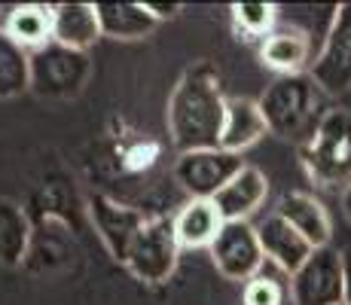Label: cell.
I'll return each mask as SVG.
<instances>
[{
    "label": "cell",
    "mask_w": 351,
    "mask_h": 305,
    "mask_svg": "<svg viewBox=\"0 0 351 305\" xmlns=\"http://www.w3.org/2000/svg\"><path fill=\"white\" fill-rule=\"evenodd\" d=\"M226 122V98L220 92V73L211 61H195L178 80L168 98V134L174 150H217Z\"/></svg>",
    "instance_id": "cell-1"
},
{
    "label": "cell",
    "mask_w": 351,
    "mask_h": 305,
    "mask_svg": "<svg viewBox=\"0 0 351 305\" xmlns=\"http://www.w3.org/2000/svg\"><path fill=\"white\" fill-rule=\"evenodd\" d=\"M330 95L312 80V73H293V77H278L260 98V110L266 119L269 132L285 141H300L306 144L321 125Z\"/></svg>",
    "instance_id": "cell-2"
},
{
    "label": "cell",
    "mask_w": 351,
    "mask_h": 305,
    "mask_svg": "<svg viewBox=\"0 0 351 305\" xmlns=\"http://www.w3.org/2000/svg\"><path fill=\"white\" fill-rule=\"evenodd\" d=\"M308 178L321 186L351 183V110L330 107L315 134L300 147Z\"/></svg>",
    "instance_id": "cell-3"
},
{
    "label": "cell",
    "mask_w": 351,
    "mask_h": 305,
    "mask_svg": "<svg viewBox=\"0 0 351 305\" xmlns=\"http://www.w3.org/2000/svg\"><path fill=\"white\" fill-rule=\"evenodd\" d=\"M92 73V61L86 52L67 49L52 40L49 46L31 52V92L37 98L64 101L83 92Z\"/></svg>",
    "instance_id": "cell-4"
},
{
    "label": "cell",
    "mask_w": 351,
    "mask_h": 305,
    "mask_svg": "<svg viewBox=\"0 0 351 305\" xmlns=\"http://www.w3.org/2000/svg\"><path fill=\"white\" fill-rule=\"evenodd\" d=\"M178 232H174V220L168 217H150L147 226L138 232L132 250L125 256V266L138 281L144 284H162L178 266Z\"/></svg>",
    "instance_id": "cell-5"
},
{
    "label": "cell",
    "mask_w": 351,
    "mask_h": 305,
    "mask_svg": "<svg viewBox=\"0 0 351 305\" xmlns=\"http://www.w3.org/2000/svg\"><path fill=\"white\" fill-rule=\"evenodd\" d=\"M346 293V266L342 250L315 247V254L302 263L300 272L290 275V300L293 305H342Z\"/></svg>",
    "instance_id": "cell-6"
},
{
    "label": "cell",
    "mask_w": 351,
    "mask_h": 305,
    "mask_svg": "<svg viewBox=\"0 0 351 305\" xmlns=\"http://www.w3.org/2000/svg\"><path fill=\"white\" fill-rule=\"evenodd\" d=\"M308 73L327 95L351 92V3H339L333 10L327 37L321 40Z\"/></svg>",
    "instance_id": "cell-7"
},
{
    "label": "cell",
    "mask_w": 351,
    "mask_h": 305,
    "mask_svg": "<svg viewBox=\"0 0 351 305\" xmlns=\"http://www.w3.org/2000/svg\"><path fill=\"white\" fill-rule=\"evenodd\" d=\"M245 168L239 153L229 150H193L180 153L174 162V180L190 199H214L235 174Z\"/></svg>",
    "instance_id": "cell-8"
},
{
    "label": "cell",
    "mask_w": 351,
    "mask_h": 305,
    "mask_svg": "<svg viewBox=\"0 0 351 305\" xmlns=\"http://www.w3.org/2000/svg\"><path fill=\"white\" fill-rule=\"evenodd\" d=\"M211 260L217 266V272L229 278V281L247 284L254 275H260L266 254H263L256 226H251L247 220L223 223V229H220L217 239L211 244Z\"/></svg>",
    "instance_id": "cell-9"
},
{
    "label": "cell",
    "mask_w": 351,
    "mask_h": 305,
    "mask_svg": "<svg viewBox=\"0 0 351 305\" xmlns=\"http://www.w3.org/2000/svg\"><path fill=\"white\" fill-rule=\"evenodd\" d=\"M89 217H92V223H95V232H98V239L104 241V247L123 263H125L128 250H132L134 239H138V232L147 226V220H150V217H144L141 211H134V208H128V205H119L110 195H101V193L89 195Z\"/></svg>",
    "instance_id": "cell-10"
},
{
    "label": "cell",
    "mask_w": 351,
    "mask_h": 305,
    "mask_svg": "<svg viewBox=\"0 0 351 305\" xmlns=\"http://www.w3.org/2000/svg\"><path fill=\"white\" fill-rule=\"evenodd\" d=\"M256 235H260L263 254H266V263H272L275 269H281L285 275H293L302 269V263L315 254V247L290 226L287 220H281L278 214H269L266 220L256 226Z\"/></svg>",
    "instance_id": "cell-11"
},
{
    "label": "cell",
    "mask_w": 351,
    "mask_h": 305,
    "mask_svg": "<svg viewBox=\"0 0 351 305\" xmlns=\"http://www.w3.org/2000/svg\"><path fill=\"white\" fill-rule=\"evenodd\" d=\"M315 43L308 37V31L300 28H281L272 31L260 46V58L266 67L278 71L281 77H293V73H308L306 67H312L315 61Z\"/></svg>",
    "instance_id": "cell-12"
},
{
    "label": "cell",
    "mask_w": 351,
    "mask_h": 305,
    "mask_svg": "<svg viewBox=\"0 0 351 305\" xmlns=\"http://www.w3.org/2000/svg\"><path fill=\"white\" fill-rule=\"evenodd\" d=\"M266 193H269L266 174L254 165H245L211 202L217 205L223 223H235V220H247L266 202Z\"/></svg>",
    "instance_id": "cell-13"
},
{
    "label": "cell",
    "mask_w": 351,
    "mask_h": 305,
    "mask_svg": "<svg viewBox=\"0 0 351 305\" xmlns=\"http://www.w3.org/2000/svg\"><path fill=\"white\" fill-rule=\"evenodd\" d=\"M275 214L281 220H287L296 232L302 235L312 247H327L330 244V235H333V223H330V214L327 208L321 205L315 195H306V193H287L285 199L278 202Z\"/></svg>",
    "instance_id": "cell-14"
},
{
    "label": "cell",
    "mask_w": 351,
    "mask_h": 305,
    "mask_svg": "<svg viewBox=\"0 0 351 305\" xmlns=\"http://www.w3.org/2000/svg\"><path fill=\"white\" fill-rule=\"evenodd\" d=\"M101 34L95 3H58L52 6V40L67 49L86 52Z\"/></svg>",
    "instance_id": "cell-15"
},
{
    "label": "cell",
    "mask_w": 351,
    "mask_h": 305,
    "mask_svg": "<svg viewBox=\"0 0 351 305\" xmlns=\"http://www.w3.org/2000/svg\"><path fill=\"white\" fill-rule=\"evenodd\" d=\"M266 132H269V125L263 119L260 101L226 98V122H223V134H220V150L241 156V150L256 144Z\"/></svg>",
    "instance_id": "cell-16"
},
{
    "label": "cell",
    "mask_w": 351,
    "mask_h": 305,
    "mask_svg": "<svg viewBox=\"0 0 351 305\" xmlns=\"http://www.w3.org/2000/svg\"><path fill=\"white\" fill-rule=\"evenodd\" d=\"M223 229V217L211 199H190L174 217V232L184 247H211Z\"/></svg>",
    "instance_id": "cell-17"
},
{
    "label": "cell",
    "mask_w": 351,
    "mask_h": 305,
    "mask_svg": "<svg viewBox=\"0 0 351 305\" xmlns=\"http://www.w3.org/2000/svg\"><path fill=\"white\" fill-rule=\"evenodd\" d=\"M101 34L113 40H141L156 28V19L147 3H95Z\"/></svg>",
    "instance_id": "cell-18"
},
{
    "label": "cell",
    "mask_w": 351,
    "mask_h": 305,
    "mask_svg": "<svg viewBox=\"0 0 351 305\" xmlns=\"http://www.w3.org/2000/svg\"><path fill=\"white\" fill-rule=\"evenodd\" d=\"M3 31L28 52L43 49V46L52 43V6H40V3L12 6Z\"/></svg>",
    "instance_id": "cell-19"
},
{
    "label": "cell",
    "mask_w": 351,
    "mask_h": 305,
    "mask_svg": "<svg viewBox=\"0 0 351 305\" xmlns=\"http://www.w3.org/2000/svg\"><path fill=\"white\" fill-rule=\"evenodd\" d=\"M31 89V52L0 28V98H16Z\"/></svg>",
    "instance_id": "cell-20"
},
{
    "label": "cell",
    "mask_w": 351,
    "mask_h": 305,
    "mask_svg": "<svg viewBox=\"0 0 351 305\" xmlns=\"http://www.w3.org/2000/svg\"><path fill=\"white\" fill-rule=\"evenodd\" d=\"M31 226L25 211L10 199H0V263L3 266H19L28 254Z\"/></svg>",
    "instance_id": "cell-21"
},
{
    "label": "cell",
    "mask_w": 351,
    "mask_h": 305,
    "mask_svg": "<svg viewBox=\"0 0 351 305\" xmlns=\"http://www.w3.org/2000/svg\"><path fill=\"white\" fill-rule=\"evenodd\" d=\"M232 22L247 37L266 40L275 31V22H278V6L275 3H232Z\"/></svg>",
    "instance_id": "cell-22"
},
{
    "label": "cell",
    "mask_w": 351,
    "mask_h": 305,
    "mask_svg": "<svg viewBox=\"0 0 351 305\" xmlns=\"http://www.w3.org/2000/svg\"><path fill=\"white\" fill-rule=\"evenodd\" d=\"M287 293H290L287 284L263 269L260 275H254L245 284V305H285Z\"/></svg>",
    "instance_id": "cell-23"
},
{
    "label": "cell",
    "mask_w": 351,
    "mask_h": 305,
    "mask_svg": "<svg viewBox=\"0 0 351 305\" xmlns=\"http://www.w3.org/2000/svg\"><path fill=\"white\" fill-rule=\"evenodd\" d=\"M147 10L153 12V19L162 22V19H174L180 12V3H147Z\"/></svg>",
    "instance_id": "cell-24"
},
{
    "label": "cell",
    "mask_w": 351,
    "mask_h": 305,
    "mask_svg": "<svg viewBox=\"0 0 351 305\" xmlns=\"http://www.w3.org/2000/svg\"><path fill=\"white\" fill-rule=\"evenodd\" d=\"M342 266H346V293H342V305H351V247L342 250Z\"/></svg>",
    "instance_id": "cell-25"
},
{
    "label": "cell",
    "mask_w": 351,
    "mask_h": 305,
    "mask_svg": "<svg viewBox=\"0 0 351 305\" xmlns=\"http://www.w3.org/2000/svg\"><path fill=\"white\" fill-rule=\"evenodd\" d=\"M342 214H346L348 220H351V183H348L346 189H342Z\"/></svg>",
    "instance_id": "cell-26"
}]
</instances>
